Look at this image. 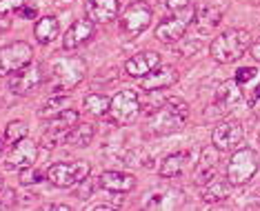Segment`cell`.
I'll return each instance as SVG.
<instances>
[{
	"instance_id": "74e56055",
	"label": "cell",
	"mask_w": 260,
	"mask_h": 211,
	"mask_svg": "<svg viewBox=\"0 0 260 211\" xmlns=\"http://www.w3.org/2000/svg\"><path fill=\"white\" fill-rule=\"evenodd\" d=\"M3 145H5V138H3V133H0V154H3Z\"/></svg>"
},
{
	"instance_id": "5bb4252c",
	"label": "cell",
	"mask_w": 260,
	"mask_h": 211,
	"mask_svg": "<svg viewBox=\"0 0 260 211\" xmlns=\"http://www.w3.org/2000/svg\"><path fill=\"white\" fill-rule=\"evenodd\" d=\"M218 162H220V149H218L216 145H207V147L200 151L198 165L193 169V180H196L198 185H205L207 180H211L216 175Z\"/></svg>"
},
{
	"instance_id": "1f68e13d",
	"label": "cell",
	"mask_w": 260,
	"mask_h": 211,
	"mask_svg": "<svg viewBox=\"0 0 260 211\" xmlns=\"http://www.w3.org/2000/svg\"><path fill=\"white\" fill-rule=\"evenodd\" d=\"M165 5H167V9L176 14V11H185L189 7H193V0H165Z\"/></svg>"
},
{
	"instance_id": "30bf717a",
	"label": "cell",
	"mask_w": 260,
	"mask_h": 211,
	"mask_svg": "<svg viewBox=\"0 0 260 211\" xmlns=\"http://www.w3.org/2000/svg\"><path fill=\"white\" fill-rule=\"evenodd\" d=\"M40 85H43V64H38V62L25 64L16 74H11V78H9V91L14 96H27L34 89H38Z\"/></svg>"
},
{
	"instance_id": "6da1fadb",
	"label": "cell",
	"mask_w": 260,
	"mask_h": 211,
	"mask_svg": "<svg viewBox=\"0 0 260 211\" xmlns=\"http://www.w3.org/2000/svg\"><path fill=\"white\" fill-rule=\"evenodd\" d=\"M251 45L249 33L245 29H227L220 36H216L209 45V54L216 62L220 64H229L236 62L238 58H242V54L247 51V47Z\"/></svg>"
},
{
	"instance_id": "d4e9b609",
	"label": "cell",
	"mask_w": 260,
	"mask_h": 211,
	"mask_svg": "<svg viewBox=\"0 0 260 211\" xmlns=\"http://www.w3.org/2000/svg\"><path fill=\"white\" fill-rule=\"evenodd\" d=\"M78 122V111L76 109H64L54 118H47V133H67L69 127Z\"/></svg>"
},
{
	"instance_id": "4fadbf2b",
	"label": "cell",
	"mask_w": 260,
	"mask_h": 211,
	"mask_svg": "<svg viewBox=\"0 0 260 211\" xmlns=\"http://www.w3.org/2000/svg\"><path fill=\"white\" fill-rule=\"evenodd\" d=\"M227 9H229V0H209V3H203L196 9V20L193 22H198V27L203 29V31L214 29L220 25Z\"/></svg>"
},
{
	"instance_id": "d590c367",
	"label": "cell",
	"mask_w": 260,
	"mask_h": 211,
	"mask_svg": "<svg viewBox=\"0 0 260 211\" xmlns=\"http://www.w3.org/2000/svg\"><path fill=\"white\" fill-rule=\"evenodd\" d=\"M47 209H60V211H67L69 207H67V204H49Z\"/></svg>"
},
{
	"instance_id": "ba28073f",
	"label": "cell",
	"mask_w": 260,
	"mask_h": 211,
	"mask_svg": "<svg viewBox=\"0 0 260 211\" xmlns=\"http://www.w3.org/2000/svg\"><path fill=\"white\" fill-rule=\"evenodd\" d=\"M31 58H34V49L25 40H16L11 45L0 47V76L5 78V76L16 74L18 69L31 62Z\"/></svg>"
},
{
	"instance_id": "3957f363",
	"label": "cell",
	"mask_w": 260,
	"mask_h": 211,
	"mask_svg": "<svg viewBox=\"0 0 260 211\" xmlns=\"http://www.w3.org/2000/svg\"><path fill=\"white\" fill-rule=\"evenodd\" d=\"M258 167H260L258 154L251 147H242L232 154L227 169H224V175H227L232 187H240V185H247L258 173Z\"/></svg>"
},
{
	"instance_id": "d6986e66",
	"label": "cell",
	"mask_w": 260,
	"mask_h": 211,
	"mask_svg": "<svg viewBox=\"0 0 260 211\" xmlns=\"http://www.w3.org/2000/svg\"><path fill=\"white\" fill-rule=\"evenodd\" d=\"M93 136H96V127L91 122H76L62 136V143L69 145V147H89Z\"/></svg>"
},
{
	"instance_id": "e0dca14e",
	"label": "cell",
	"mask_w": 260,
	"mask_h": 211,
	"mask_svg": "<svg viewBox=\"0 0 260 211\" xmlns=\"http://www.w3.org/2000/svg\"><path fill=\"white\" fill-rule=\"evenodd\" d=\"M158 64H160V54H156V51H140V54L132 56L125 62V72L132 78H143L145 74H149Z\"/></svg>"
},
{
	"instance_id": "8d00e7d4",
	"label": "cell",
	"mask_w": 260,
	"mask_h": 211,
	"mask_svg": "<svg viewBox=\"0 0 260 211\" xmlns=\"http://www.w3.org/2000/svg\"><path fill=\"white\" fill-rule=\"evenodd\" d=\"M93 209H114V204H107V202H105V204H93Z\"/></svg>"
},
{
	"instance_id": "603a6c76",
	"label": "cell",
	"mask_w": 260,
	"mask_h": 211,
	"mask_svg": "<svg viewBox=\"0 0 260 211\" xmlns=\"http://www.w3.org/2000/svg\"><path fill=\"white\" fill-rule=\"evenodd\" d=\"M187 165H189V154L178 151V154H171V156L165 158V160L160 162L158 173H160L162 178H178V175L185 173Z\"/></svg>"
},
{
	"instance_id": "d6a6232c",
	"label": "cell",
	"mask_w": 260,
	"mask_h": 211,
	"mask_svg": "<svg viewBox=\"0 0 260 211\" xmlns=\"http://www.w3.org/2000/svg\"><path fill=\"white\" fill-rule=\"evenodd\" d=\"M16 14H20L22 18L31 20V18H36V14H38V11H36V7H29V5L25 3V5H22V7H20L18 11H16Z\"/></svg>"
},
{
	"instance_id": "8992f818",
	"label": "cell",
	"mask_w": 260,
	"mask_h": 211,
	"mask_svg": "<svg viewBox=\"0 0 260 211\" xmlns=\"http://www.w3.org/2000/svg\"><path fill=\"white\" fill-rule=\"evenodd\" d=\"M51 72H54L58 89H72L85 78L87 64L78 56H64V58H56L51 62Z\"/></svg>"
},
{
	"instance_id": "4dcf8cb0",
	"label": "cell",
	"mask_w": 260,
	"mask_h": 211,
	"mask_svg": "<svg viewBox=\"0 0 260 211\" xmlns=\"http://www.w3.org/2000/svg\"><path fill=\"white\" fill-rule=\"evenodd\" d=\"M27 0H0V16H7V14H16Z\"/></svg>"
},
{
	"instance_id": "ac0fdd59",
	"label": "cell",
	"mask_w": 260,
	"mask_h": 211,
	"mask_svg": "<svg viewBox=\"0 0 260 211\" xmlns=\"http://www.w3.org/2000/svg\"><path fill=\"white\" fill-rule=\"evenodd\" d=\"M98 185L107 191H114V193H127L136 189V178L132 173H125V171H103L98 178Z\"/></svg>"
},
{
	"instance_id": "7a4b0ae2",
	"label": "cell",
	"mask_w": 260,
	"mask_h": 211,
	"mask_svg": "<svg viewBox=\"0 0 260 211\" xmlns=\"http://www.w3.org/2000/svg\"><path fill=\"white\" fill-rule=\"evenodd\" d=\"M187 116H189V104L180 100V98H171L149 118V127L158 136H167V133H174L185 127Z\"/></svg>"
},
{
	"instance_id": "7c38bea8",
	"label": "cell",
	"mask_w": 260,
	"mask_h": 211,
	"mask_svg": "<svg viewBox=\"0 0 260 211\" xmlns=\"http://www.w3.org/2000/svg\"><path fill=\"white\" fill-rule=\"evenodd\" d=\"M140 80V89L143 91H160V89H167V87L176 85L178 80V72L169 64H158L153 67L149 74H145Z\"/></svg>"
},
{
	"instance_id": "f546056e",
	"label": "cell",
	"mask_w": 260,
	"mask_h": 211,
	"mask_svg": "<svg viewBox=\"0 0 260 211\" xmlns=\"http://www.w3.org/2000/svg\"><path fill=\"white\" fill-rule=\"evenodd\" d=\"M258 76V69L256 67H240L238 72H236V83L238 85H247V83H251L253 78Z\"/></svg>"
},
{
	"instance_id": "836d02e7",
	"label": "cell",
	"mask_w": 260,
	"mask_h": 211,
	"mask_svg": "<svg viewBox=\"0 0 260 211\" xmlns=\"http://www.w3.org/2000/svg\"><path fill=\"white\" fill-rule=\"evenodd\" d=\"M249 51H251V58H256V60L260 62V38L256 40V43L249 45Z\"/></svg>"
},
{
	"instance_id": "277c9868",
	"label": "cell",
	"mask_w": 260,
	"mask_h": 211,
	"mask_svg": "<svg viewBox=\"0 0 260 211\" xmlns=\"http://www.w3.org/2000/svg\"><path fill=\"white\" fill-rule=\"evenodd\" d=\"M91 165L85 160H74V162H56L47 169V180H49L58 189H69V187L82 183L89 175Z\"/></svg>"
},
{
	"instance_id": "484cf974",
	"label": "cell",
	"mask_w": 260,
	"mask_h": 211,
	"mask_svg": "<svg viewBox=\"0 0 260 211\" xmlns=\"http://www.w3.org/2000/svg\"><path fill=\"white\" fill-rule=\"evenodd\" d=\"M69 107V96L67 93H60V96H51L49 100H47L43 107L38 109V116L43 120H47V118H54V116H58L60 111H64Z\"/></svg>"
},
{
	"instance_id": "7402d4cb",
	"label": "cell",
	"mask_w": 260,
	"mask_h": 211,
	"mask_svg": "<svg viewBox=\"0 0 260 211\" xmlns=\"http://www.w3.org/2000/svg\"><path fill=\"white\" fill-rule=\"evenodd\" d=\"M120 11V5L118 0H91L89 7H87V14L93 22H109L114 20Z\"/></svg>"
},
{
	"instance_id": "2e32d148",
	"label": "cell",
	"mask_w": 260,
	"mask_h": 211,
	"mask_svg": "<svg viewBox=\"0 0 260 211\" xmlns=\"http://www.w3.org/2000/svg\"><path fill=\"white\" fill-rule=\"evenodd\" d=\"M36 158H38V145L29 138H22L18 143H14V149L9 154V167L16 169H25L36 165Z\"/></svg>"
},
{
	"instance_id": "9a60e30c",
	"label": "cell",
	"mask_w": 260,
	"mask_h": 211,
	"mask_svg": "<svg viewBox=\"0 0 260 211\" xmlns=\"http://www.w3.org/2000/svg\"><path fill=\"white\" fill-rule=\"evenodd\" d=\"M93 20L91 18H82V20H76L72 27L64 31V36H62V49H67V51H74V49H78L80 45H85L87 40H91L93 36Z\"/></svg>"
},
{
	"instance_id": "8fae6325",
	"label": "cell",
	"mask_w": 260,
	"mask_h": 211,
	"mask_svg": "<svg viewBox=\"0 0 260 211\" xmlns=\"http://www.w3.org/2000/svg\"><path fill=\"white\" fill-rule=\"evenodd\" d=\"M242 136H245V129L240 122L236 120H222L218 127H214L211 131V145H216L220 151L234 149L236 145H240Z\"/></svg>"
},
{
	"instance_id": "4316f807",
	"label": "cell",
	"mask_w": 260,
	"mask_h": 211,
	"mask_svg": "<svg viewBox=\"0 0 260 211\" xmlns=\"http://www.w3.org/2000/svg\"><path fill=\"white\" fill-rule=\"evenodd\" d=\"M109 104H111V98L105 96V93H89L82 102V107L89 111L91 116H105L109 114Z\"/></svg>"
},
{
	"instance_id": "ffe728a7",
	"label": "cell",
	"mask_w": 260,
	"mask_h": 211,
	"mask_svg": "<svg viewBox=\"0 0 260 211\" xmlns=\"http://www.w3.org/2000/svg\"><path fill=\"white\" fill-rule=\"evenodd\" d=\"M203 189H200V196H203L205 202H220L224 198H229V193H232V185H229L227 178H211L207 180L205 185H200Z\"/></svg>"
},
{
	"instance_id": "9c48e42d",
	"label": "cell",
	"mask_w": 260,
	"mask_h": 211,
	"mask_svg": "<svg viewBox=\"0 0 260 211\" xmlns=\"http://www.w3.org/2000/svg\"><path fill=\"white\" fill-rule=\"evenodd\" d=\"M109 114L114 116L116 122H122V125H129L138 118L140 114V98H138V91L134 89H122L118 91L114 98H111V104H109Z\"/></svg>"
},
{
	"instance_id": "44dd1931",
	"label": "cell",
	"mask_w": 260,
	"mask_h": 211,
	"mask_svg": "<svg viewBox=\"0 0 260 211\" xmlns=\"http://www.w3.org/2000/svg\"><path fill=\"white\" fill-rule=\"evenodd\" d=\"M60 33V22H58L56 16H43V18L36 20L34 25V38L38 40L40 45H49L54 43Z\"/></svg>"
},
{
	"instance_id": "cb8c5ba5",
	"label": "cell",
	"mask_w": 260,
	"mask_h": 211,
	"mask_svg": "<svg viewBox=\"0 0 260 211\" xmlns=\"http://www.w3.org/2000/svg\"><path fill=\"white\" fill-rule=\"evenodd\" d=\"M214 102L218 104V107H222V109L236 107V104L240 102V87H238V83H236V80L222 83L220 87H218V91H216Z\"/></svg>"
},
{
	"instance_id": "f1b7e54d",
	"label": "cell",
	"mask_w": 260,
	"mask_h": 211,
	"mask_svg": "<svg viewBox=\"0 0 260 211\" xmlns=\"http://www.w3.org/2000/svg\"><path fill=\"white\" fill-rule=\"evenodd\" d=\"M20 183L22 185H38V183H43V173L34 165L25 167V169H20Z\"/></svg>"
},
{
	"instance_id": "e575fe53",
	"label": "cell",
	"mask_w": 260,
	"mask_h": 211,
	"mask_svg": "<svg viewBox=\"0 0 260 211\" xmlns=\"http://www.w3.org/2000/svg\"><path fill=\"white\" fill-rule=\"evenodd\" d=\"M9 27H11V20L7 18V16H0V33H5Z\"/></svg>"
},
{
	"instance_id": "52a82bcc",
	"label": "cell",
	"mask_w": 260,
	"mask_h": 211,
	"mask_svg": "<svg viewBox=\"0 0 260 211\" xmlns=\"http://www.w3.org/2000/svg\"><path fill=\"white\" fill-rule=\"evenodd\" d=\"M196 20V9L189 7L185 11H176L171 18L162 20L160 25L156 27V38L160 40V43H178V40L185 38L187 29L191 27V22Z\"/></svg>"
},
{
	"instance_id": "f35d334b",
	"label": "cell",
	"mask_w": 260,
	"mask_h": 211,
	"mask_svg": "<svg viewBox=\"0 0 260 211\" xmlns=\"http://www.w3.org/2000/svg\"><path fill=\"white\" fill-rule=\"evenodd\" d=\"M253 96H256V98H260V85L256 87V91H253Z\"/></svg>"
},
{
	"instance_id": "83f0119b",
	"label": "cell",
	"mask_w": 260,
	"mask_h": 211,
	"mask_svg": "<svg viewBox=\"0 0 260 211\" xmlns=\"http://www.w3.org/2000/svg\"><path fill=\"white\" fill-rule=\"evenodd\" d=\"M27 133H29V127H27V122L25 120H11L7 127H5V143L7 145H14V143H18V140L22 138H27Z\"/></svg>"
},
{
	"instance_id": "5b68a950",
	"label": "cell",
	"mask_w": 260,
	"mask_h": 211,
	"mask_svg": "<svg viewBox=\"0 0 260 211\" xmlns=\"http://www.w3.org/2000/svg\"><path fill=\"white\" fill-rule=\"evenodd\" d=\"M151 18H153V11L147 3H143V0L129 3L125 11H122V18H120V33L129 40L140 36V33L151 25Z\"/></svg>"
},
{
	"instance_id": "60d3db41",
	"label": "cell",
	"mask_w": 260,
	"mask_h": 211,
	"mask_svg": "<svg viewBox=\"0 0 260 211\" xmlns=\"http://www.w3.org/2000/svg\"><path fill=\"white\" fill-rule=\"evenodd\" d=\"M258 196H260V191H258Z\"/></svg>"
},
{
	"instance_id": "ab89813d",
	"label": "cell",
	"mask_w": 260,
	"mask_h": 211,
	"mask_svg": "<svg viewBox=\"0 0 260 211\" xmlns=\"http://www.w3.org/2000/svg\"><path fill=\"white\" fill-rule=\"evenodd\" d=\"M0 191H3V175H0Z\"/></svg>"
}]
</instances>
